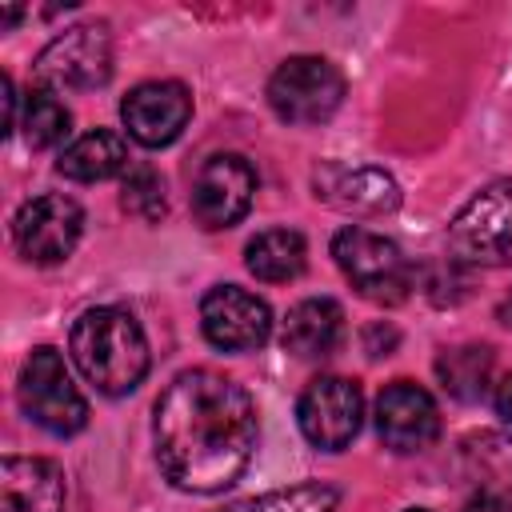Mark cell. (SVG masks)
<instances>
[{"label":"cell","instance_id":"d6986e66","mask_svg":"<svg viewBox=\"0 0 512 512\" xmlns=\"http://www.w3.org/2000/svg\"><path fill=\"white\" fill-rule=\"evenodd\" d=\"M436 376L444 384L448 396L472 404L484 400L488 384H492V348L488 344H460V348H444L436 356Z\"/></svg>","mask_w":512,"mask_h":512},{"label":"cell","instance_id":"7a4b0ae2","mask_svg":"<svg viewBox=\"0 0 512 512\" xmlns=\"http://www.w3.org/2000/svg\"><path fill=\"white\" fill-rule=\"evenodd\" d=\"M72 360L104 396H128L148 372V340L132 312L88 308L72 324Z\"/></svg>","mask_w":512,"mask_h":512},{"label":"cell","instance_id":"5bb4252c","mask_svg":"<svg viewBox=\"0 0 512 512\" xmlns=\"http://www.w3.org/2000/svg\"><path fill=\"white\" fill-rule=\"evenodd\" d=\"M312 188L324 204L348 216H388L400 208V184L384 168H348V164H320Z\"/></svg>","mask_w":512,"mask_h":512},{"label":"cell","instance_id":"30bf717a","mask_svg":"<svg viewBox=\"0 0 512 512\" xmlns=\"http://www.w3.org/2000/svg\"><path fill=\"white\" fill-rule=\"evenodd\" d=\"M80 232H84V212L64 192L32 196L12 220L16 252L32 264H60L76 248Z\"/></svg>","mask_w":512,"mask_h":512},{"label":"cell","instance_id":"2e32d148","mask_svg":"<svg viewBox=\"0 0 512 512\" xmlns=\"http://www.w3.org/2000/svg\"><path fill=\"white\" fill-rule=\"evenodd\" d=\"M344 340V308L328 296H312V300H300L288 320H284V332H280V344L284 352L300 356V360H316V356H332Z\"/></svg>","mask_w":512,"mask_h":512},{"label":"cell","instance_id":"f1b7e54d","mask_svg":"<svg viewBox=\"0 0 512 512\" xmlns=\"http://www.w3.org/2000/svg\"><path fill=\"white\" fill-rule=\"evenodd\" d=\"M408 512H428V508H408Z\"/></svg>","mask_w":512,"mask_h":512},{"label":"cell","instance_id":"ba28073f","mask_svg":"<svg viewBox=\"0 0 512 512\" xmlns=\"http://www.w3.org/2000/svg\"><path fill=\"white\" fill-rule=\"evenodd\" d=\"M296 420L308 444L324 452H340L352 444L364 420V396L360 384L348 376H316L296 404Z\"/></svg>","mask_w":512,"mask_h":512},{"label":"cell","instance_id":"9c48e42d","mask_svg":"<svg viewBox=\"0 0 512 512\" xmlns=\"http://www.w3.org/2000/svg\"><path fill=\"white\" fill-rule=\"evenodd\" d=\"M256 196V168L240 152H216L200 164L192 180V216L200 228H232L248 216Z\"/></svg>","mask_w":512,"mask_h":512},{"label":"cell","instance_id":"ac0fdd59","mask_svg":"<svg viewBox=\"0 0 512 512\" xmlns=\"http://www.w3.org/2000/svg\"><path fill=\"white\" fill-rule=\"evenodd\" d=\"M304 260H308V244L300 232L292 228H268L260 236L248 240L244 248V264L256 280L264 284H288L304 272Z\"/></svg>","mask_w":512,"mask_h":512},{"label":"cell","instance_id":"cb8c5ba5","mask_svg":"<svg viewBox=\"0 0 512 512\" xmlns=\"http://www.w3.org/2000/svg\"><path fill=\"white\" fill-rule=\"evenodd\" d=\"M0 88H4V132H12L20 120H16V88H12V76L8 72L0 76Z\"/></svg>","mask_w":512,"mask_h":512},{"label":"cell","instance_id":"e0dca14e","mask_svg":"<svg viewBox=\"0 0 512 512\" xmlns=\"http://www.w3.org/2000/svg\"><path fill=\"white\" fill-rule=\"evenodd\" d=\"M124 168H128V144L108 128H92V132L76 136L56 160V172L76 184H96Z\"/></svg>","mask_w":512,"mask_h":512},{"label":"cell","instance_id":"8992f818","mask_svg":"<svg viewBox=\"0 0 512 512\" xmlns=\"http://www.w3.org/2000/svg\"><path fill=\"white\" fill-rule=\"evenodd\" d=\"M344 100V76L324 56H288L268 80V104L284 124H324Z\"/></svg>","mask_w":512,"mask_h":512},{"label":"cell","instance_id":"9a60e30c","mask_svg":"<svg viewBox=\"0 0 512 512\" xmlns=\"http://www.w3.org/2000/svg\"><path fill=\"white\" fill-rule=\"evenodd\" d=\"M64 472L44 456H4L0 508L4 512H64Z\"/></svg>","mask_w":512,"mask_h":512},{"label":"cell","instance_id":"484cf974","mask_svg":"<svg viewBox=\"0 0 512 512\" xmlns=\"http://www.w3.org/2000/svg\"><path fill=\"white\" fill-rule=\"evenodd\" d=\"M464 512H512V500H500V496H480V500H472Z\"/></svg>","mask_w":512,"mask_h":512},{"label":"cell","instance_id":"6da1fadb","mask_svg":"<svg viewBox=\"0 0 512 512\" xmlns=\"http://www.w3.org/2000/svg\"><path fill=\"white\" fill-rule=\"evenodd\" d=\"M252 396L212 368H188L156 400L152 440L156 464L180 492H220L252 460L256 448Z\"/></svg>","mask_w":512,"mask_h":512},{"label":"cell","instance_id":"8fae6325","mask_svg":"<svg viewBox=\"0 0 512 512\" xmlns=\"http://www.w3.org/2000/svg\"><path fill=\"white\" fill-rule=\"evenodd\" d=\"M200 328L208 344L224 352H252L272 336V312L256 292L240 284H216L200 300Z\"/></svg>","mask_w":512,"mask_h":512},{"label":"cell","instance_id":"ffe728a7","mask_svg":"<svg viewBox=\"0 0 512 512\" xmlns=\"http://www.w3.org/2000/svg\"><path fill=\"white\" fill-rule=\"evenodd\" d=\"M336 504H340V488L320 484V480H304V484H292V488L232 500L220 512H332Z\"/></svg>","mask_w":512,"mask_h":512},{"label":"cell","instance_id":"5b68a950","mask_svg":"<svg viewBox=\"0 0 512 512\" xmlns=\"http://www.w3.org/2000/svg\"><path fill=\"white\" fill-rule=\"evenodd\" d=\"M332 256L352 288L372 304H404L416 284L408 256L388 236H376L368 228H340L332 236Z\"/></svg>","mask_w":512,"mask_h":512},{"label":"cell","instance_id":"7c38bea8","mask_svg":"<svg viewBox=\"0 0 512 512\" xmlns=\"http://www.w3.org/2000/svg\"><path fill=\"white\" fill-rule=\"evenodd\" d=\"M188 116H192V96L180 80H144L120 104V120L128 136L144 148L172 144L184 132Z\"/></svg>","mask_w":512,"mask_h":512},{"label":"cell","instance_id":"277c9868","mask_svg":"<svg viewBox=\"0 0 512 512\" xmlns=\"http://www.w3.org/2000/svg\"><path fill=\"white\" fill-rule=\"evenodd\" d=\"M448 248L460 264L512 268V180H492L456 212Z\"/></svg>","mask_w":512,"mask_h":512},{"label":"cell","instance_id":"83f0119b","mask_svg":"<svg viewBox=\"0 0 512 512\" xmlns=\"http://www.w3.org/2000/svg\"><path fill=\"white\" fill-rule=\"evenodd\" d=\"M20 20V8H4L0 12V28H8V24H16Z\"/></svg>","mask_w":512,"mask_h":512},{"label":"cell","instance_id":"4316f807","mask_svg":"<svg viewBox=\"0 0 512 512\" xmlns=\"http://www.w3.org/2000/svg\"><path fill=\"white\" fill-rule=\"evenodd\" d=\"M496 316H500V324H508L512 328V292L500 300V308H496Z\"/></svg>","mask_w":512,"mask_h":512},{"label":"cell","instance_id":"4fadbf2b","mask_svg":"<svg viewBox=\"0 0 512 512\" xmlns=\"http://www.w3.org/2000/svg\"><path fill=\"white\" fill-rule=\"evenodd\" d=\"M376 432L392 452H424L440 432L436 400L412 380H392L376 396Z\"/></svg>","mask_w":512,"mask_h":512},{"label":"cell","instance_id":"44dd1931","mask_svg":"<svg viewBox=\"0 0 512 512\" xmlns=\"http://www.w3.org/2000/svg\"><path fill=\"white\" fill-rule=\"evenodd\" d=\"M68 108L60 104V96L52 88H28L24 96V112H20V132L28 148H52L68 136Z\"/></svg>","mask_w":512,"mask_h":512},{"label":"cell","instance_id":"7402d4cb","mask_svg":"<svg viewBox=\"0 0 512 512\" xmlns=\"http://www.w3.org/2000/svg\"><path fill=\"white\" fill-rule=\"evenodd\" d=\"M120 204H124V212H132V216L156 224V220L164 216V208H168L160 172L148 168V164L128 168V172H124V184H120Z\"/></svg>","mask_w":512,"mask_h":512},{"label":"cell","instance_id":"603a6c76","mask_svg":"<svg viewBox=\"0 0 512 512\" xmlns=\"http://www.w3.org/2000/svg\"><path fill=\"white\" fill-rule=\"evenodd\" d=\"M468 464L476 476H484L488 484H512V440L496 436V432H480L468 440L464 448Z\"/></svg>","mask_w":512,"mask_h":512},{"label":"cell","instance_id":"3957f363","mask_svg":"<svg viewBox=\"0 0 512 512\" xmlns=\"http://www.w3.org/2000/svg\"><path fill=\"white\" fill-rule=\"evenodd\" d=\"M16 400H20L24 416L32 424H40L44 432H52V436H72L88 424V400L72 384V376L64 368V356L48 344L32 348L28 360L20 364Z\"/></svg>","mask_w":512,"mask_h":512},{"label":"cell","instance_id":"d4e9b609","mask_svg":"<svg viewBox=\"0 0 512 512\" xmlns=\"http://www.w3.org/2000/svg\"><path fill=\"white\" fill-rule=\"evenodd\" d=\"M496 412H500V416L512 424V372H508V376L496 384Z\"/></svg>","mask_w":512,"mask_h":512},{"label":"cell","instance_id":"52a82bcc","mask_svg":"<svg viewBox=\"0 0 512 512\" xmlns=\"http://www.w3.org/2000/svg\"><path fill=\"white\" fill-rule=\"evenodd\" d=\"M112 76V36L108 24H76L44 44L36 56L40 88H100Z\"/></svg>","mask_w":512,"mask_h":512}]
</instances>
